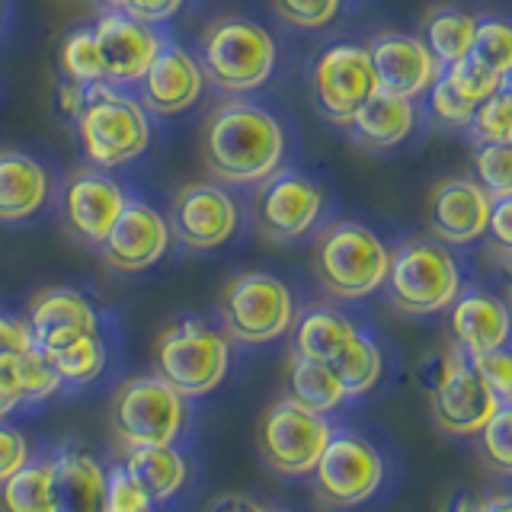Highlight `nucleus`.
Instances as JSON below:
<instances>
[{
    "instance_id": "09e8293b",
    "label": "nucleus",
    "mask_w": 512,
    "mask_h": 512,
    "mask_svg": "<svg viewBox=\"0 0 512 512\" xmlns=\"http://www.w3.org/2000/svg\"><path fill=\"white\" fill-rule=\"evenodd\" d=\"M20 404H23V388H20V375H16V356L0 359V420L10 416Z\"/></svg>"
},
{
    "instance_id": "6e6d98bb",
    "label": "nucleus",
    "mask_w": 512,
    "mask_h": 512,
    "mask_svg": "<svg viewBox=\"0 0 512 512\" xmlns=\"http://www.w3.org/2000/svg\"><path fill=\"white\" fill-rule=\"evenodd\" d=\"M0 16H4V0H0Z\"/></svg>"
},
{
    "instance_id": "ddd939ff",
    "label": "nucleus",
    "mask_w": 512,
    "mask_h": 512,
    "mask_svg": "<svg viewBox=\"0 0 512 512\" xmlns=\"http://www.w3.org/2000/svg\"><path fill=\"white\" fill-rule=\"evenodd\" d=\"M311 90L324 116L336 125H346L368 96L378 90L372 61H368L365 45L340 42L320 52L311 71Z\"/></svg>"
},
{
    "instance_id": "9d476101",
    "label": "nucleus",
    "mask_w": 512,
    "mask_h": 512,
    "mask_svg": "<svg viewBox=\"0 0 512 512\" xmlns=\"http://www.w3.org/2000/svg\"><path fill=\"white\" fill-rule=\"evenodd\" d=\"M311 474L320 503L330 509H352L381 487L384 461L378 448L359 432L333 429Z\"/></svg>"
},
{
    "instance_id": "ea45409f",
    "label": "nucleus",
    "mask_w": 512,
    "mask_h": 512,
    "mask_svg": "<svg viewBox=\"0 0 512 512\" xmlns=\"http://www.w3.org/2000/svg\"><path fill=\"white\" fill-rule=\"evenodd\" d=\"M154 503L148 493L138 487V480L125 471V464H116L106 471V512H148Z\"/></svg>"
},
{
    "instance_id": "f3484780",
    "label": "nucleus",
    "mask_w": 512,
    "mask_h": 512,
    "mask_svg": "<svg viewBox=\"0 0 512 512\" xmlns=\"http://www.w3.org/2000/svg\"><path fill=\"white\" fill-rule=\"evenodd\" d=\"M490 196L477 180L468 176H448L429 192L426 205V224L432 237L448 247H468L484 237L487 215H490Z\"/></svg>"
},
{
    "instance_id": "1a4fd4ad",
    "label": "nucleus",
    "mask_w": 512,
    "mask_h": 512,
    "mask_svg": "<svg viewBox=\"0 0 512 512\" xmlns=\"http://www.w3.org/2000/svg\"><path fill=\"white\" fill-rule=\"evenodd\" d=\"M333 432L327 413L304 410L295 400H276L263 413L260 429H256V448L263 461L282 477H304L311 474L320 452Z\"/></svg>"
},
{
    "instance_id": "e433bc0d",
    "label": "nucleus",
    "mask_w": 512,
    "mask_h": 512,
    "mask_svg": "<svg viewBox=\"0 0 512 512\" xmlns=\"http://www.w3.org/2000/svg\"><path fill=\"white\" fill-rule=\"evenodd\" d=\"M474 176L490 199L512 196V151L509 144H480L474 154Z\"/></svg>"
},
{
    "instance_id": "f704fd0d",
    "label": "nucleus",
    "mask_w": 512,
    "mask_h": 512,
    "mask_svg": "<svg viewBox=\"0 0 512 512\" xmlns=\"http://www.w3.org/2000/svg\"><path fill=\"white\" fill-rule=\"evenodd\" d=\"M509 84L493 90L484 103H477L474 116L468 122L471 135L480 144H509L512 138V109H509Z\"/></svg>"
},
{
    "instance_id": "9b49d317",
    "label": "nucleus",
    "mask_w": 512,
    "mask_h": 512,
    "mask_svg": "<svg viewBox=\"0 0 512 512\" xmlns=\"http://www.w3.org/2000/svg\"><path fill=\"white\" fill-rule=\"evenodd\" d=\"M432 391V416L448 436H477L503 400L490 391V384L474 372L471 356L458 343L445 349L439 359Z\"/></svg>"
},
{
    "instance_id": "423d86ee",
    "label": "nucleus",
    "mask_w": 512,
    "mask_h": 512,
    "mask_svg": "<svg viewBox=\"0 0 512 512\" xmlns=\"http://www.w3.org/2000/svg\"><path fill=\"white\" fill-rule=\"evenodd\" d=\"M231 343L228 333L208 327L199 317L170 324L154 343V368L176 394L202 397L215 391L228 375Z\"/></svg>"
},
{
    "instance_id": "7c9ffc66",
    "label": "nucleus",
    "mask_w": 512,
    "mask_h": 512,
    "mask_svg": "<svg viewBox=\"0 0 512 512\" xmlns=\"http://www.w3.org/2000/svg\"><path fill=\"white\" fill-rule=\"evenodd\" d=\"M327 365L333 368L336 381L343 384V394L346 397H359V394H368L378 384L384 359H381V349H378V343L372 340V336L356 330V333H352V340L343 346L340 356H336L333 362H327Z\"/></svg>"
},
{
    "instance_id": "aec40b11",
    "label": "nucleus",
    "mask_w": 512,
    "mask_h": 512,
    "mask_svg": "<svg viewBox=\"0 0 512 512\" xmlns=\"http://www.w3.org/2000/svg\"><path fill=\"white\" fill-rule=\"evenodd\" d=\"M138 84L144 109L157 112V116H176V112H186L202 96L205 77L199 61L186 48L164 42Z\"/></svg>"
},
{
    "instance_id": "a19ab883",
    "label": "nucleus",
    "mask_w": 512,
    "mask_h": 512,
    "mask_svg": "<svg viewBox=\"0 0 512 512\" xmlns=\"http://www.w3.org/2000/svg\"><path fill=\"white\" fill-rule=\"evenodd\" d=\"M474 372L490 384V391L503 400V404H512V359L509 349H490V352H477L471 356Z\"/></svg>"
},
{
    "instance_id": "7ed1b4c3",
    "label": "nucleus",
    "mask_w": 512,
    "mask_h": 512,
    "mask_svg": "<svg viewBox=\"0 0 512 512\" xmlns=\"http://www.w3.org/2000/svg\"><path fill=\"white\" fill-rule=\"evenodd\" d=\"M314 276L324 285V292L343 301H359L375 295L384 285L391 263V250L384 240L359 221H340L317 237Z\"/></svg>"
},
{
    "instance_id": "20e7f679",
    "label": "nucleus",
    "mask_w": 512,
    "mask_h": 512,
    "mask_svg": "<svg viewBox=\"0 0 512 512\" xmlns=\"http://www.w3.org/2000/svg\"><path fill=\"white\" fill-rule=\"evenodd\" d=\"M77 132L93 167L116 170L132 164L151 144V116L135 96L112 84L87 87V106L77 116Z\"/></svg>"
},
{
    "instance_id": "603ef678",
    "label": "nucleus",
    "mask_w": 512,
    "mask_h": 512,
    "mask_svg": "<svg viewBox=\"0 0 512 512\" xmlns=\"http://www.w3.org/2000/svg\"><path fill=\"white\" fill-rule=\"evenodd\" d=\"M480 512H512V500L506 493H496V496H490V500L480 503Z\"/></svg>"
},
{
    "instance_id": "0eeeda50",
    "label": "nucleus",
    "mask_w": 512,
    "mask_h": 512,
    "mask_svg": "<svg viewBox=\"0 0 512 512\" xmlns=\"http://www.w3.org/2000/svg\"><path fill=\"white\" fill-rule=\"evenodd\" d=\"M106 420L122 452L141 445H176L186 429V397L164 378L138 375L119 384Z\"/></svg>"
},
{
    "instance_id": "f257e3e1",
    "label": "nucleus",
    "mask_w": 512,
    "mask_h": 512,
    "mask_svg": "<svg viewBox=\"0 0 512 512\" xmlns=\"http://www.w3.org/2000/svg\"><path fill=\"white\" fill-rule=\"evenodd\" d=\"M202 154L205 167L221 183L253 186L282 167L285 132L269 109L247 100H228L205 122Z\"/></svg>"
},
{
    "instance_id": "c756f323",
    "label": "nucleus",
    "mask_w": 512,
    "mask_h": 512,
    "mask_svg": "<svg viewBox=\"0 0 512 512\" xmlns=\"http://www.w3.org/2000/svg\"><path fill=\"white\" fill-rule=\"evenodd\" d=\"M39 352L58 372L61 384H74V388L96 381L106 368V343L100 333H77Z\"/></svg>"
},
{
    "instance_id": "79ce46f5",
    "label": "nucleus",
    "mask_w": 512,
    "mask_h": 512,
    "mask_svg": "<svg viewBox=\"0 0 512 512\" xmlns=\"http://www.w3.org/2000/svg\"><path fill=\"white\" fill-rule=\"evenodd\" d=\"M340 4L343 0H276V10L298 29H320L340 13Z\"/></svg>"
},
{
    "instance_id": "4d7b16f0",
    "label": "nucleus",
    "mask_w": 512,
    "mask_h": 512,
    "mask_svg": "<svg viewBox=\"0 0 512 512\" xmlns=\"http://www.w3.org/2000/svg\"><path fill=\"white\" fill-rule=\"evenodd\" d=\"M148 512H154V509H148Z\"/></svg>"
},
{
    "instance_id": "4be33fe9",
    "label": "nucleus",
    "mask_w": 512,
    "mask_h": 512,
    "mask_svg": "<svg viewBox=\"0 0 512 512\" xmlns=\"http://www.w3.org/2000/svg\"><path fill=\"white\" fill-rule=\"evenodd\" d=\"M448 308H452V317H448L452 336L468 356L506 346L509 308L496 295L484 292V288H468V292H458Z\"/></svg>"
},
{
    "instance_id": "bb28decb",
    "label": "nucleus",
    "mask_w": 512,
    "mask_h": 512,
    "mask_svg": "<svg viewBox=\"0 0 512 512\" xmlns=\"http://www.w3.org/2000/svg\"><path fill=\"white\" fill-rule=\"evenodd\" d=\"M295 324V336H292V352L304 359H317V362H333L343 352V346L352 340V333L359 327L340 311L327 308V304H317V308H308Z\"/></svg>"
},
{
    "instance_id": "2f4dec72",
    "label": "nucleus",
    "mask_w": 512,
    "mask_h": 512,
    "mask_svg": "<svg viewBox=\"0 0 512 512\" xmlns=\"http://www.w3.org/2000/svg\"><path fill=\"white\" fill-rule=\"evenodd\" d=\"M474 26H477V20L464 10H455V7L432 10L423 23V45L445 68V64H452L471 52Z\"/></svg>"
},
{
    "instance_id": "4468645a",
    "label": "nucleus",
    "mask_w": 512,
    "mask_h": 512,
    "mask_svg": "<svg viewBox=\"0 0 512 512\" xmlns=\"http://www.w3.org/2000/svg\"><path fill=\"white\" fill-rule=\"evenodd\" d=\"M170 237L189 250H218L237 231V202L212 180L186 183L170 208Z\"/></svg>"
},
{
    "instance_id": "a18cd8bd",
    "label": "nucleus",
    "mask_w": 512,
    "mask_h": 512,
    "mask_svg": "<svg viewBox=\"0 0 512 512\" xmlns=\"http://www.w3.org/2000/svg\"><path fill=\"white\" fill-rule=\"evenodd\" d=\"M32 346V333L29 324L20 317H10V314H0V359H13V356H23Z\"/></svg>"
},
{
    "instance_id": "2eb2a0df",
    "label": "nucleus",
    "mask_w": 512,
    "mask_h": 512,
    "mask_svg": "<svg viewBox=\"0 0 512 512\" xmlns=\"http://www.w3.org/2000/svg\"><path fill=\"white\" fill-rule=\"evenodd\" d=\"M170 247V224L154 205L128 199L100 244V256L116 272H144Z\"/></svg>"
},
{
    "instance_id": "dca6fc26",
    "label": "nucleus",
    "mask_w": 512,
    "mask_h": 512,
    "mask_svg": "<svg viewBox=\"0 0 512 512\" xmlns=\"http://www.w3.org/2000/svg\"><path fill=\"white\" fill-rule=\"evenodd\" d=\"M90 32L103 61L106 84H138L164 45L151 23H141L122 10L103 13Z\"/></svg>"
},
{
    "instance_id": "cd10ccee",
    "label": "nucleus",
    "mask_w": 512,
    "mask_h": 512,
    "mask_svg": "<svg viewBox=\"0 0 512 512\" xmlns=\"http://www.w3.org/2000/svg\"><path fill=\"white\" fill-rule=\"evenodd\" d=\"M0 512H55V461L52 455L26 458L0 484Z\"/></svg>"
},
{
    "instance_id": "f03ea898",
    "label": "nucleus",
    "mask_w": 512,
    "mask_h": 512,
    "mask_svg": "<svg viewBox=\"0 0 512 512\" xmlns=\"http://www.w3.org/2000/svg\"><path fill=\"white\" fill-rule=\"evenodd\" d=\"M199 68L224 93H253L276 71L279 45L272 32L244 16H221L199 39Z\"/></svg>"
},
{
    "instance_id": "b1692460",
    "label": "nucleus",
    "mask_w": 512,
    "mask_h": 512,
    "mask_svg": "<svg viewBox=\"0 0 512 512\" xmlns=\"http://www.w3.org/2000/svg\"><path fill=\"white\" fill-rule=\"evenodd\" d=\"M346 125L362 148L388 151L410 138L416 125V106L407 96H397L378 87L356 112H352V119Z\"/></svg>"
},
{
    "instance_id": "393cba45",
    "label": "nucleus",
    "mask_w": 512,
    "mask_h": 512,
    "mask_svg": "<svg viewBox=\"0 0 512 512\" xmlns=\"http://www.w3.org/2000/svg\"><path fill=\"white\" fill-rule=\"evenodd\" d=\"M48 199V173L23 151H0V221H26Z\"/></svg>"
},
{
    "instance_id": "3c124183",
    "label": "nucleus",
    "mask_w": 512,
    "mask_h": 512,
    "mask_svg": "<svg viewBox=\"0 0 512 512\" xmlns=\"http://www.w3.org/2000/svg\"><path fill=\"white\" fill-rule=\"evenodd\" d=\"M212 512H269L263 503L250 500V496H240V493H228V496H218L212 503Z\"/></svg>"
},
{
    "instance_id": "c03bdc74",
    "label": "nucleus",
    "mask_w": 512,
    "mask_h": 512,
    "mask_svg": "<svg viewBox=\"0 0 512 512\" xmlns=\"http://www.w3.org/2000/svg\"><path fill=\"white\" fill-rule=\"evenodd\" d=\"M29 458V442L16 426L0 420V484Z\"/></svg>"
},
{
    "instance_id": "5fc2aeb1",
    "label": "nucleus",
    "mask_w": 512,
    "mask_h": 512,
    "mask_svg": "<svg viewBox=\"0 0 512 512\" xmlns=\"http://www.w3.org/2000/svg\"><path fill=\"white\" fill-rule=\"evenodd\" d=\"M106 7H112V10H122V0H103Z\"/></svg>"
},
{
    "instance_id": "de8ad7c7",
    "label": "nucleus",
    "mask_w": 512,
    "mask_h": 512,
    "mask_svg": "<svg viewBox=\"0 0 512 512\" xmlns=\"http://www.w3.org/2000/svg\"><path fill=\"white\" fill-rule=\"evenodd\" d=\"M183 7V0H122V13L135 16L141 23H167Z\"/></svg>"
},
{
    "instance_id": "39448f33",
    "label": "nucleus",
    "mask_w": 512,
    "mask_h": 512,
    "mask_svg": "<svg viewBox=\"0 0 512 512\" xmlns=\"http://www.w3.org/2000/svg\"><path fill=\"white\" fill-rule=\"evenodd\" d=\"M384 288L400 314H439L461 292V269L452 250L436 237H413L391 250Z\"/></svg>"
},
{
    "instance_id": "37998d69",
    "label": "nucleus",
    "mask_w": 512,
    "mask_h": 512,
    "mask_svg": "<svg viewBox=\"0 0 512 512\" xmlns=\"http://www.w3.org/2000/svg\"><path fill=\"white\" fill-rule=\"evenodd\" d=\"M429 93V106H432V116H436L442 125H452V128H464L474 116V103H468L464 96H458L452 87L445 84L442 74H436L432 80V87L426 90Z\"/></svg>"
},
{
    "instance_id": "6e6552de",
    "label": "nucleus",
    "mask_w": 512,
    "mask_h": 512,
    "mask_svg": "<svg viewBox=\"0 0 512 512\" xmlns=\"http://www.w3.org/2000/svg\"><path fill=\"white\" fill-rule=\"evenodd\" d=\"M218 314L224 333L247 346H263L288 333L295 320V298L279 276L240 272L221 288Z\"/></svg>"
},
{
    "instance_id": "864d4df0",
    "label": "nucleus",
    "mask_w": 512,
    "mask_h": 512,
    "mask_svg": "<svg viewBox=\"0 0 512 512\" xmlns=\"http://www.w3.org/2000/svg\"><path fill=\"white\" fill-rule=\"evenodd\" d=\"M452 512H480V503L471 500V496H455Z\"/></svg>"
},
{
    "instance_id": "f8f14e48",
    "label": "nucleus",
    "mask_w": 512,
    "mask_h": 512,
    "mask_svg": "<svg viewBox=\"0 0 512 512\" xmlns=\"http://www.w3.org/2000/svg\"><path fill=\"white\" fill-rule=\"evenodd\" d=\"M327 212V192L317 186L311 176L295 170H276L260 183L253 196V221L260 234L272 244H292L308 231L317 228V221Z\"/></svg>"
},
{
    "instance_id": "49530a36",
    "label": "nucleus",
    "mask_w": 512,
    "mask_h": 512,
    "mask_svg": "<svg viewBox=\"0 0 512 512\" xmlns=\"http://www.w3.org/2000/svg\"><path fill=\"white\" fill-rule=\"evenodd\" d=\"M493 247L506 253L509 244H512V199L509 196H500L490 202V215H487V231H484Z\"/></svg>"
},
{
    "instance_id": "a211bd4d",
    "label": "nucleus",
    "mask_w": 512,
    "mask_h": 512,
    "mask_svg": "<svg viewBox=\"0 0 512 512\" xmlns=\"http://www.w3.org/2000/svg\"><path fill=\"white\" fill-rule=\"evenodd\" d=\"M365 52L372 61L375 84L388 93L407 96V100L423 96L442 71V64L432 58L423 39L407 36V32H381V36L368 39Z\"/></svg>"
},
{
    "instance_id": "5701e85b",
    "label": "nucleus",
    "mask_w": 512,
    "mask_h": 512,
    "mask_svg": "<svg viewBox=\"0 0 512 512\" xmlns=\"http://www.w3.org/2000/svg\"><path fill=\"white\" fill-rule=\"evenodd\" d=\"M55 461V512H106V468L84 448L61 445Z\"/></svg>"
},
{
    "instance_id": "6ab92c4d",
    "label": "nucleus",
    "mask_w": 512,
    "mask_h": 512,
    "mask_svg": "<svg viewBox=\"0 0 512 512\" xmlns=\"http://www.w3.org/2000/svg\"><path fill=\"white\" fill-rule=\"evenodd\" d=\"M128 196L122 183H116L106 170H87L71 176V183L64 186L61 212L68 221L71 234L87 247H100L103 237L109 234L112 221L119 218Z\"/></svg>"
},
{
    "instance_id": "72a5a7b5",
    "label": "nucleus",
    "mask_w": 512,
    "mask_h": 512,
    "mask_svg": "<svg viewBox=\"0 0 512 512\" xmlns=\"http://www.w3.org/2000/svg\"><path fill=\"white\" fill-rule=\"evenodd\" d=\"M61 68H64V77L74 80V84H84V87L103 84L106 80L103 61H100V52H96V39L90 29H77L64 39Z\"/></svg>"
},
{
    "instance_id": "412c9836",
    "label": "nucleus",
    "mask_w": 512,
    "mask_h": 512,
    "mask_svg": "<svg viewBox=\"0 0 512 512\" xmlns=\"http://www.w3.org/2000/svg\"><path fill=\"white\" fill-rule=\"evenodd\" d=\"M26 324L36 349H48L77 333H100V314L77 288H42L29 301Z\"/></svg>"
},
{
    "instance_id": "8fccbe9b",
    "label": "nucleus",
    "mask_w": 512,
    "mask_h": 512,
    "mask_svg": "<svg viewBox=\"0 0 512 512\" xmlns=\"http://www.w3.org/2000/svg\"><path fill=\"white\" fill-rule=\"evenodd\" d=\"M84 106H87V87L84 84H74V80H64L61 90H58V109L71 122H77V116L84 112Z\"/></svg>"
},
{
    "instance_id": "c9c22d12",
    "label": "nucleus",
    "mask_w": 512,
    "mask_h": 512,
    "mask_svg": "<svg viewBox=\"0 0 512 512\" xmlns=\"http://www.w3.org/2000/svg\"><path fill=\"white\" fill-rule=\"evenodd\" d=\"M471 55L477 61H484L487 68H493L496 74L509 77V68H512V29L503 20H477Z\"/></svg>"
},
{
    "instance_id": "4c0bfd02",
    "label": "nucleus",
    "mask_w": 512,
    "mask_h": 512,
    "mask_svg": "<svg viewBox=\"0 0 512 512\" xmlns=\"http://www.w3.org/2000/svg\"><path fill=\"white\" fill-rule=\"evenodd\" d=\"M16 375H20L23 404H39V400L52 397L61 388V378L42 352L32 346L23 356H16Z\"/></svg>"
},
{
    "instance_id": "c85d7f7f",
    "label": "nucleus",
    "mask_w": 512,
    "mask_h": 512,
    "mask_svg": "<svg viewBox=\"0 0 512 512\" xmlns=\"http://www.w3.org/2000/svg\"><path fill=\"white\" fill-rule=\"evenodd\" d=\"M285 381H288V400H295V404H301L304 410L330 413L346 400L343 384L336 381L333 368L327 362L304 359L298 352L288 356Z\"/></svg>"
},
{
    "instance_id": "58836bf2",
    "label": "nucleus",
    "mask_w": 512,
    "mask_h": 512,
    "mask_svg": "<svg viewBox=\"0 0 512 512\" xmlns=\"http://www.w3.org/2000/svg\"><path fill=\"white\" fill-rule=\"evenodd\" d=\"M480 445H484V455L496 471L509 474L512 471V404H500L487 426L477 432Z\"/></svg>"
},
{
    "instance_id": "a878e982",
    "label": "nucleus",
    "mask_w": 512,
    "mask_h": 512,
    "mask_svg": "<svg viewBox=\"0 0 512 512\" xmlns=\"http://www.w3.org/2000/svg\"><path fill=\"white\" fill-rule=\"evenodd\" d=\"M125 471L138 480L151 503H164L186 484V458L176 445H141L122 452Z\"/></svg>"
},
{
    "instance_id": "473e14b6",
    "label": "nucleus",
    "mask_w": 512,
    "mask_h": 512,
    "mask_svg": "<svg viewBox=\"0 0 512 512\" xmlns=\"http://www.w3.org/2000/svg\"><path fill=\"white\" fill-rule=\"evenodd\" d=\"M439 74H442V80L448 87H452L458 96H464L468 103H474V106L484 103L493 90H500L503 84H509V77L496 74L493 68H487L484 61H477L471 52L464 58H458V61H452V64H445Z\"/></svg>"
}]
</instances>
